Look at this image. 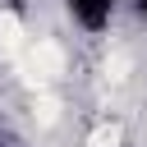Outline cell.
Segmentation results:
<instances>
[{
    "label": "cell",
    "mask_w": 147,
    "mask_h": 147,
    "mask_svg": "<svg viewBox=\"0 0 147 147\" xmlns=\"http://www.w3.org/2000/svg\"><path fill=\"white\" fill-rule=\"evenodd\" d=\"M69 14L87 28V32H101L115 14V0H69Z\"/></svg>",
    "instance_id": "1"
},
{
    "label": "cell",
    "mask_w": 147,
    "mask_h": 147,
    "mask_svg": "<svg viewBox=\"0 0 147 147\" xmlns=\"http://www.w3.org/2000/svg\"><path fill=\"white\" fill-rule=\"evenodd\" d=\"M138 9H147V0H138Z\"/></svg>",
    "instance_id": "2"
},
{
    "label": "cell",
    "mask_w": 147,
    "mask_h": 147,
    "mask_svg": "<svg viewBox=\"0 0 147 147\" xmlns=\"http://www.w3.org/2000/svg\"><path fill=\"white\" fill-rule=\"evenodd\" d=\"M0 147H5V142H0Z\"/></svg>",
    "instance_id": "4"
},
{
    "label": "cell",
    "mask_w": 147,
    "mask_h": 147,
    "mask_svg": "<svg viewBox=\"0 0 147 147\" xmlns=\"http://www.w3.org/2000/svg\"><path fill=\"white\" fill-rule=\"evenodd\" d=\"M142 14H147V9H142Z\"/></svg>",
    "instance_id": "3"
}]
</instances>
